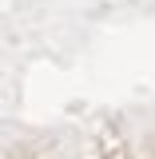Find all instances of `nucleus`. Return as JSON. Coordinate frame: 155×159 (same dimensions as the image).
<instances>
[]
</instances>
